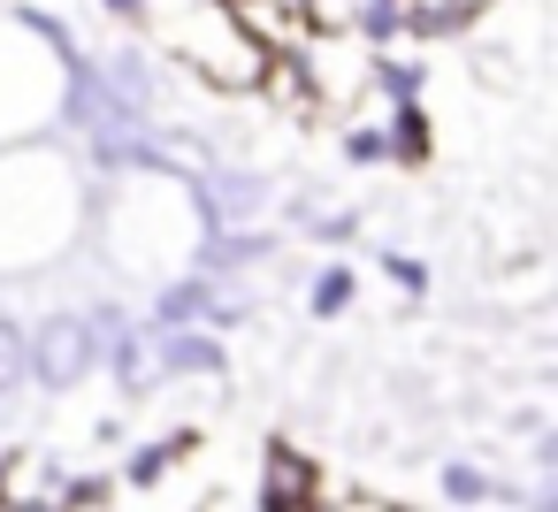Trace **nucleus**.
Wrapping results in <instances>:
<instances>
[{
	"label": "nucleus",
	"instance_id": "1",
	"mask_svg": "<svg viewBox=\"0 0 558 512\" xmlns=\"http://www.w3.org/2000/svg\"><path fill=\"white\" fill-rule=\"evenodd\" d=\"M47 382H77L85 367H93V329L85 321H47V337H39V359H32Z\"/></svg>",
	"mask_w": 558,
	"mask_h": 512
},
{
	"label": "nucleus",
	"instance_id": "2",
	"mask_svg": "<svg viewBox=\"0 0 558 512\" xmlns=\"http://www.w3.org/2000/svg\"><path fill=\"white\" fill-rule=\"evenodd\" d=\"M24 367H32V344H24V337H16L9 321H0V390H9V382H16Z\"/></svg>",
	"mask_w": 558,
	"mask_h": 512
},
{
	"label": "nucleus",
	"instance_id": "3",
	"mask_svg": "<svg viewBox=\"0 0 558 512\" xmlns=\"http://www.w3.org/2000/svg\"><path fill=\"white\" fill-rule=\"evenodd\" d=\"M169 367H215V344L207 337H177L169 344Z\"/></svg>",
	"mask_w": 558,
	"mask_h": 512
},
{
	"label": "nucleus",
	"instance_id": "4",
	"mask_svg": "<svg viewBox=\"0 0 558 512\" xmlns=\"http://www.w3.org/2000/svg\"><path fill=\"white\" fill-rule=\"evenodd\" d=\"M344 291H352L344 276H322V291H314V306H322V314H337V306H344Z\"/></svg>",
	"mask_w": 558,
	"mask_h": 512
}]
</instances>
